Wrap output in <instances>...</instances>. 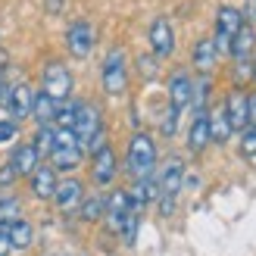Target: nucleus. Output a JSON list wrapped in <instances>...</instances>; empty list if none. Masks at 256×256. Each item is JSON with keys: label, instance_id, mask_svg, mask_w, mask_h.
<instances>
[{"label": "nucleus", "instance_id": "19", "mask_svg": "<svg viewBox=\"0 0 256 256\" xmlns=\"http://www.w3.org/2000/svg\"><path fill=\"white\" fill-rule=\"evenodd\" d=\"M50 162H54V169L72 172L82 162V144H56L50 150Z\"/></svg>", "mask_w": 256, "mask_h": 256}, {"label": "nucleus", "instance_id": "29", "mask_svg": "<svg viewBox=\"0 0 256 256\" xmlns=\"http://www.w3.org/2000/svg\"><path fill=\"white\" fill-rule=\"evenodd\" d=\"M232 78H234L238 88L253 78V62H250V56H247V60H234V72H232Z\"/></svg>", "mask_w": 256, "mask_h": 256}, {"label": "nucleus", "instance_id": "25", "mask_svg": "<svg viewBox=\"0 0 256 256\" xmlns=\"http://www.w3.org/2000/svg\"><path fill=\"white\" fill-rule=\"evenodd\" d=\"M210 91H212V82H210V75H203V78L194 84V94H190V106H194L197 112H206Z\"/></svg>", "mask_w": 256, "mask_h": 256}, {"label": "nucleus", "instance_id": "16", "mask_svg": "<svg viewBox=\"0 0 256 256\" xmlns=\"http://www.w3.org/2000/svg\"><path fill=\"white\" fill-rule=\"evenodd\" d=\"M190 60H194V69H197L200 75H210V72L216 69V60H219V50H216L212 38H203V41H197Z\"/></svg>", "mask_w": 256, "mask_h": 256}, {"label": "nucleus", "instance_id": "28", "mask_svg": "<svg viewBox=\"0 0 256 256\" xmlns=\"http://www.w3.org/2000/svg\"><path fill=\"white\" fill-rule=\"evenodd\" d=\"M240 153L244 156H256V125L240 128Z\"/></svg>", "mask_w": 256, "mask_h": 256}, {"label": "nucleus", "instance_id": "2", "mask_svg": "<svg viewBox=\"0 0 256 256\" xmlns=\"http://www.w3.org/2000/svg\"><path fill=\"white\" fill-rule=\"evenodd\" d=\"M100 82H104V91L110 97H122L128 88V60L122 47H112L106 60H104V72H100Z\"/></svg>", "mask_w": 256, "mask_h": 256}, {"label": "nucleus", "instance_id": "33", "mask_svg": "<svg viewBox=\"0 0 256 256\" xmlns=\"http://www.w3.org/2000/svg\"><path fill=\"white\" fill-rule=\"evenodd\" d=\"M16 178H19V172L16 169H12V162H4V166H0V184H12V182H16Z\"/></svg>", "mask_w": 256, "mask_h": 256}, {"label": "nucleus", "instance_id": "22", "mask_svg": "<svg viewBox=\"0 0 256 256\" xmlns=\"http://www.w3.org/2000/svg\"><path fill=\"white\" fill-rule=\"evenodd\" d=\"M232 134H234V128H232V122H228V116H225V106L212 110L210 112V138H212V144H225Z\"/></svg>", "mask_w": 256, "mask_h": 256}, {"label": "nucleus", "instance_id": "35", "mask_svg": "<svg viewBox=\"0 0 256 256\" xmlns=\"http://www.w3.org/2000/svg\"><path fill=\"white\" fill-rule=\"evenodd\" d=\"M247 125H256V91L247 94Z\"/></svg>", "mask_w": 256, "mask_h": 256}, {"label": "nucleus", "instance_id": "5", "mask_svg": "<svg viewBox=\"0 0 256 256\" xmlns=\"http://www.w3.org/2000/svg\"><path fill=\"white\" fill-rule=\"evenodd\" d=\"M32 100H34V91H32V88L25 84V82L6 88V91L0 94V104L6 106V112H10V119H12V122H22V119H28V116H32Z\"/></svg>", "mask_w": 256, "mask_h": 256}, {"label": "nucleus", "instance_id": "17", "mask_svg": "<svg viewBox=\"0 0 256 256\" xmlns=\"http://www.w3.org/2000/svg\"><path fill=\"white\" fill-rule=\"evenodd\" d=\"M210 144H212V138H210V112H197V119L190 122V132H188V147L194 153H200Z\"/></svg>", "mask_w": 256, "mask_h": 256}, {"label": "nucleus", "instance_id": "3", "mask_svg": "<svg viewBox=\"0 0 256 256\" xmlns=\"http://www.w3.org/2000/svg\"><path fill=\"white\" fill-rule=\"evenodd\" d=\"M240 25H244V12L238 6H219V12H216V38H212V44H216L219 54H228L232 38L238 34Z\"/></svg>", "mask_w": 256, "mask_h": 256}, {"label": "nucleus", "instance_id": "6", "mask_svg": "<svg viewBox=\"0 0 256 256\" xmlns=\"http://www.w3.org/2000/svg\"><path fill=\"white\" fill-rule=\"evenodd\" d=\"M44 91L54 100H66L72 94V72L60 60H50L44 66Z\"/></svg>", "mask_w": 256, "mask_h": 256}, {"label": "nucleus", "instance_id": "8", "mask_svg": "<svg viewBox=\"0 0 256 256\" xmlns=\"http://www.w3.org/2000/svg\"><path fill=\"white\" fill-rule=\"evenodd\" d=\"M150 50H153V56L156 60H166V56H172L175 54V28H172V22L169 19H153L150 25Z\"/></svg>", "mask_w": 256, "mask_h": 256}, {"label": "nucleus", "instance_id": "10", "mask_svg": "<svg viewBox=\"0 0 256 256\" xmlns=\"http://www.w3.org/2000/svg\"><path fill=\"white\" fill-rule=\"evenodd\" d=\"M128 197H132V210L140 212L147 203H153V200L160 197V182H156L153 175H147V178H134V188L128 190Z\"/></svg>", "mask_w": 256, "mask_h": 256}, {"label": "nucleus", "instance_id": "23", "mask_svg": "<svg viewBox=\"0 0 256 256\" xmlns=\"http://www.w3.org/2000/svg\"><path fill=\"white\" fill-rule=\"evenodd\" d=\"M6 234H10L12 250H28V247H32V238H34L32 225L25 222V219H12V222L6 225Z\"/></svg>", "mask_w": 256, "mask_h": 256}, {"label": "nucleus", "instance_id": "20", "mask_svg": "<svg viewBox=\"0 0 256 256\" xmlns=\"http://www.w3.org/2000/svg\"><path fill=\"white\" fill-rule=\"evenodd\" d=\"M56 106H60V100H54L47 91L34 94V100H32V116H34V122L38 125H50V122L56 119Z\"/></svg>", "mask_w": 256, "mask_h": 256}, {"label": "nucleus", "instance_id": "30", "mask_svg": "<svg viewBox=\"0 0 256 256\" xmlns=\"http://www.w3.org/2000/svg\"><path fill=\"white\" fill-rule=\"evenodd\" d=\"M19 219V200L16 197H0V222Z\"/></svg>", "mask_w": 256, "mask_h": 256}, {"label": "nucleus", "instance_id": "32", "mask_svg": "<svg viewBox=\"0 0 256 256\" xmlns=\"http://www.w3.org/2000/svg\"><path fill=\"white\" fill-rule=\"evenodd\" d=\"M19 134V122L12 119H0V144H10L12 138Z\"/></svg>", "mask_w": 256, "mask_h": 256}, {"label": "nucleus", "instance_id": "18", "mask_svg": "<svg viewBox=\"0 0 256 256\" xmlns=\"http://www.w3.org/2000/svg\"><path fill=\"white\" fill-rule=\"evenodd\" d=\"M253 50H256V32H253L250 22H244V25L238 28V34L232 38L228 54H232L234 60H247V56H253Z\"/></svg>", "mask_w": 256, "mask_h": 256}, {"label": "nucleus", "instance_id": "27", "mask_svg": "<svg viewBox=\"0 0 256 256\" xmlns=\"http://www.w3.org/2000/svg\"><path fill=\"white\" fill-rule=\"evenodd\" d=\"M178 116H182V110H175V106L169 104V110H166L162 119H160V132H162L166 138H172V134L178 132Z\"/></svg>", "mask_w": 256, "mask_h": 256}, {"label": "nucleus", "instance_id": "12", "mask_svg": "<svg viewBox=\"0 0 256 256\" xmlns=\"http://www.w3.org/2000/svg\"><path fill=\"white\" fill-rule=\"evenodd\" d=\"M190 94H194V82H190L188 72H175L169 78V104L175 110L190 106Z\"/></svg>", "mask_w": 256, "mask_h": 256}, {"label": "nucleus", "instance_id": "7", "mask_svg": "<svg viewBox=\"0 0 256 256\" xmlns=\"http://www.w3.org/2000/svg\"><path fill=\"white\" fill-rule=\"evenodd\" d=\"M72 132H75V138H78V144L84 147L97 132H104L100 110H97L94 104H78V110H75V125H72Z\"/></svg>", "mask_w": 256, "mask_h": 256}, {"label": "nucleus", "instance_id": "9", "mask_svg": "<svg viewBox=\"0 0 256 256\" xmlns=\"http://www.w3.org/2000/svg\"><path fill=\"white\" fill-rule=\"evenodd\" d=\"M116 153H112V147H100L94 153V162H91V178H94V184H112V178H116Z\"/></svg>", "mask_w": 256, "mask_h": 256}, {"label": "nucleus", "instance_id": "26", "mask_svg": "<svg viewBox=\"0 0 256 256\" xmlns=\"http://www.w3.org/2000/svg\"><path fill=\"white\" fill-rule=\"evenodd\" d=\"M54 128L50 125H38V132H34V150H38V156H50V150H54Z\"/></svg>", "mask_w": 256, "mask_h": 256}, {"label": "nucleus", "instance_id": "4", "mask_svg": "<svg viewBox=\"0 0 256 256\" xmlns=\"http://www.w3.org/2000/svg\"><path fill=\"white\" fill-rule=\"evenodd\" d=\"M94 44H97V32H94V25L88 22V19H78V22L69 25V32H66V50L75 60H88V56H91V50H94Z\"/></svg>", "mask_w": 256, "mask_h": 256}, {"label": "nucleus", "instance_id": "36", "mask_svg": "<svg viewBox=\"0 0 256 256\" xmlns=\"http://www.w3.org/2000/svg\"><path fill=\"white\" fill-rule=\"evenodd\" d=\"M244 16L250 22H256V0H247V10H244Z\"/></svg>", "mask_w": 256, "mask_h": 256}, {"label": "nucleus", "instance_id": "21", "mask_svg": "<svg viewBox=\"0 0 256 256\" xmlns=\"http://www.w3.org/2000/svg\"><path fill=\"white\" fill-rule=\"evenodd\" d=\"M38 150H34V144H19L16 150H12V169H16L19 175H32L34 169H38Z\"/></svg>", "mask_w": 256, "mask_h": 256}, {"label": "nucleus", "instance_id": "24", "mask_svg": "<svg viewBox=\"0 0 256 256\" xmlns=\"http://www.w3.org/2000/svg\"><path fill=\"white\" fill-rule=\"evenodd\" d=\"M82 219L84 222H97V219H104V212H106V197L104 194H91V197H82Z\"/></svg>", "mask_w": 256, "mask_h": 256}, {"label": "nucleus", "instance_id": "1", "mask_svg": "<svg viewBox=\"0 0 256 256\" xmlns=\"http://www.w3.org/2000/svg\"><path fill=\"white\" fill-rule=\"evenodd\" d=\"M125 166H128V172H132L134 178H147V175H153V166H156V144H153L150 134H144V132L132 134V140H128Z\"/></svg>", "mask_w": 256, "mask_h": 256}, {"label": "nucleus", "instance_id": "11", "mask_svg": "<svg viewBox=\"0 0 256 256\" xmlns=\"http://www.w3.org/2000/svg\"><path fill=\"white\" fill-rule=\"evenodd\" d=\"M82 182L78 178H66V182H56V190H54V200H56V206L62 210V212H72L75 206L82 203Z\"/></svg>", "mask_w": 256, "mask_h": 256}, {"label": "nucleus", "instance_id": "14", "mask_svg": "<svg viewBox=\"0 0 256 256\" xmlns=\"http://www.w3.org/2000/svg\"><path fill=\"white\" fill-rule=\"evenodd\" d=\"M182 184H184V166H182V160H169L162 175H160V194L162 197H178Z\"/></svg>", "mask_w": 256, "mask_h": 256}, {"label": "nucleus", "instance_id": "34", "mask_svg": "<svg viewBox=\"0 0 256 256\" xmlns=\"http://www.w3.org/2000/svg\"><path fill=\"white\" fill-rule=\"evenodd\" d=\"M66 4L69 0H44V10L50 12V16H60V12L66 10Z\"/></svg>", "mask_w": 256, "mask_h": 256}, {"label": "nucleus", "instance_id": "37", "mask_svg": "<svg viewBox=\"0 0 256 256\" xmlns=\"http://www.w3.org/2000/svg\"><path fill=\"white\" fill-rule=\"evenodd\" d=\"M6 91V88H4V75H0V94H4Z\"/></svg>", "mask_w": 256, "mask_h": 256}, {"label": "nucleus", "instance_id": "13", "mask_svg": "<svg viewBox=\"0 0 256 256\" xmlns=\"http://www.w3.org/2000/svg\"><path fill=\"white\" fill-rule=\"evenodd\" d=\"M54 190H56V169L54 166H38L32 172V194L38 200H54Z\"/></svg>", "mask_w": 256, "mask_h": 256}, {"label": "nucleus", "instance_id": "31", "mask_svg": "<svg viewBox=\"0 0 256 256\" xmlns=\"http://www.w3.org/2000/svg\"><path fill=\"white\" fill-rule=\"evenodd\" d=\"M138 72H140V78L153 82V78L160 75V69H156V56H138Z\"/></svg>", "mask_w": 256, "mask_h": 256}, {"label": "nucleus", "instance_id": "15", "mask_svg": "<svg viewBox=\"0 0 256 256\" xmlns=\"http://www.w3.org/2000/svg\"><path fill=\"white\" fill-rule=\"evenodd\" d=\"M225 116H228L234 132H240V128L247 125V94L240 91V88H234V91L225 97Z\"/></svg>", "mask_w": 256, "mask_h": 256}]
</instances>
